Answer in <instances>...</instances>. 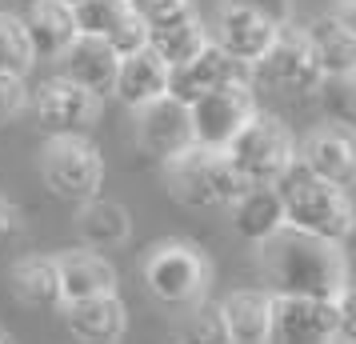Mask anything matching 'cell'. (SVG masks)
Returning a JSON list of instances; mask_svg holds the SVG:
<instances>
[{
  "mask_svg": "<svg viewBox=\"0 0 356 344\" xmlns=\"http://www.w3.org/2000/svg\"><path fill=\"white\" fill-rule=\"evenodd\" d=\"M260 272L273 296H308V300H337L348 284V261L337 245L305 236L296 229H280L260 245Z\"/></svg>",
  "mask_w": 356,
  "mask_h": 344,
  "instance_id": "cell-1",
  "label": "cell"
},
{
  "mask_svg": "<svg viewBox=\"0 0 356 344\" xmlns=\"http://www.w3.org/2000/svg\"><path fill=\"white\" fill-rule=\"evenodd\" d=\"M145 284L161 304L172 309H193L204 300L212 284V264L188 240H161L145 256Z\"/></svg>",
  "mask_w": 356,
  "mask_h": 344,
  "instance_id": "cell-5",
  "label": "cell"
},
{
  "mask_svg": "<svg viewBox=\"0 0 356 344\" xmlns=\"http://www.w3.org/2000/svg\"><path fill=\"white\" fill-rule=\"evenodd\" d=\"M168 76H172V68L164 65L152 49H140V52H132V56H120L113 97L136 113V108H145L152 100L168 97Z\"/></svg>",
  "mask_w": 356,
  "mask_h": 344,
  "instance_id": "cell-16",
  "label": "cell"
},
{
  "mask_svg": "<svg viewBox=\"0 0 356 344\" xmlns=\"http://www.w3.org/2000/svg\"><path fill=\"white\" fill-rule=\"evenodd\" d=\"M56 65H60V81L76 84V88H81V92H88L92 100L113 97L120 56H116V52L100 40V36H76Z\"/></svg>",
  "mask_w": 356,
  "mask_h": 344,
  "instance_id": "cell-13",
  "label": "cell"
},
{
  "mask_svg": "<svg viewBox=\"0 0 356 344\" xmlns=\"http://www.w3.org/2000/svg\"><path fill=\"white\" fill-rule=\"evenodd\" d=\"M296 164L308 177H316L324 184H344L356 181V132L344 124H321L312 129L296 148Z\"/></svg>",
  "mask_w": 356,
  "mask_h": 344,
  "instance_id": "cell-11",
  "label": "cell"
},
{
  "mask_svg": "<svg viewBox=\"0 0 356 344\" xmlns=\"http://www.w3.org/2000/svg\"><path fill=\"white\" fill-rule=\"evenodd\" d=\"M60 4H65V8H72V13H76L81 4H88V0H60Z\"/></svg>",
  "mask_w": 356,
  "mask_h": 344,
  "instance_id": "cell-38",
  "label": "cell"
},
{
  "mask_svg": "<svg viewBox=\"0 0 356 344\" xmlns=\"http://www.w3.org/2000/svg\"><path fill=\"white\" fill-rule=\"evenodd\" d=\"M228 213H232L236 236L248 240V245H257V248L284 229V208H280L276 188H241L236 200L228 204Z\"/></svg>",
  "mask_w": 356,
  "mask_h": 344,
  "instance_id": "cell-21",
  "label": "cell"
},
{
  "mask_svg": "<svg viewBox=\"0 0 356 344\" xmlns=\"http://www.w3.org/2000/svg\"><path fill=\"white\" fill-rule=\"evenodd\" d=\"M129 236H132V220L124 213V204L97 197V200H88V204L76 208V240L88 252H100L104 256V248H120Z\"/></svg>",
  "mask_w": 356,
  "mask_h": 344,
  "instance_id": "cell-24",
  "label": "cell"
},
{
  "mask_svg": "<svg viewBox=\"0 0 356 344\" xmlns=\"http://www.w3.org/2000/svg\"><path fill=\"white\" fill-rule=\"evenodd\" d=\"M193 116V145L200 148H220L225 152L236 132L257 116V92L252 84H232V88H216L209 97L188 104Z\"/></svg>",
  "mask_w": 356,
  "mask_h": 344,
  "instance_id": "cell-8",
  "label": "cell"
},
{
  "mask_svg": "<svg viewBox=\"0 0 356 344\" xmlns=\"http://www.w3.org/2000/svg\"><path fill=\"white\" fill-rule=\"evenodd\" d=\"M52 261H56V277H60V296H65V304L116 293V268L104 261L100 252L72 248V252H60V256H52ZM65 304H60V309H65Z\"/></svg>",
  "mask_w": 356,
  "mask_h": 344,
  "instance_id": "cell-17",
  "label": "cell"
},
{
  "mask_svg": "<svg viewBox=\"0 0 356 344\" xmlns=\"http://www.w3.org/2000/svg\"><path fill=\"white\" fill-rule=\"evenodd\" d=\"M273 188L280 197V208H284V229H296L305 236L340 245L348 236V229L356 224L348 193L337 188V184H324L316 177H308L300 164H292Z\"/></svg>",
  "mask_w": 356,
  "mask_h": 344,
  "instance_id": "cell-2",
  "label": "cell"
},
{
  "mask_svg": "<svg viewBox=\"0 0 356 344\" xmlns=\"http://www.w3.org/2000/svg\"><path fill=\"white\" fill-rule=\"evenodd\" d=\"M13 4H20V8H33V4H40V0H13Z\"/></svg>",
  "mask_w": 356,
  "mask_h": 344,
  "instance_id": "cell-39",
  "label": "cell"
},
{
  "mask_svg": "<svg viewBox=\"0 0 356 344\" xmlns=\"http://www.w3.org/2000/svg\"><path fill=\"white\" fill-rule=\"evenodd\" d=\"M40 177L56 200L81 208V204L100 197L104 161L88 136H52L40 152Z\"/></svg>",
  "mask_w": 356,
  "mask_h": 344,
  "instance_id": "cell-6",
  "label": "cell"
},
{
  "mask_svg": "<svg viewBox=\"0 0 356 344\" xmlns=\"http://www.w3.org/2000/svg\"><path fill=\"white\" fill-rule=\"evenodd\" d=\"M33 65H36V56H33V49H29V36H24L20 17L0 13V76L24 81Z\"/></svg>",
  "mask_w": 356,
  "mask_h": 344,
  "instance_id": "cell-26",
  "label": "cell"
},
{
  "mask_svg": "<svg viewBox=\"0 0 356 344\" xmlns=\"http://www.w3.org/2000/svg\"><path fill=\"white\" fill-rule=\"evenodd\" d=\"M220 316L228 328V344H268L273 320V293L264 288H236L220 300Z\"/></svg>",
  "mask_w": 356,
  "mask_h": 344,
  "instance_id": "cell-20",
  "label": "cell"
},
{
  "mask_svg": "<svg viewBox=\"0 0 356 344\" xmlns=\"http://www.w3.org/2000/svg\"><path fill=\"white\" fill-rule=\"evenodd\" d=\"M340 252H344V261H356V224L353 229H348V236H344V240H340Z\"/></svg>",
  "mask_w": 356,
  "mask_h": 344,
  "instance_id": "cell-37",
  "label": "cell"
},
{
  "mask_svg": "<svg viewBox=\"0 0 356 344\" xmlns=\"http://www.w3.org/2000/svg\"><path fill=\"white\" fill-rule=\"evenodd\" d=\"M20 236H24V216H20V208L0 200V245H13Z\"/></svg>",
  "mask_w": 356,
  "mask_h": 344,
  "instance_id": "cell-35",
  "label": "cell"
},
{
  "mask_svg": "<svg viewBox=\"0 0 356 344\" xmlns=\"http://www.w3.org/2000/svg\"><path fill=\"white\" fill-rule=\"evenodd\" d=\"M104 44H108V49H113L116 56H132V52L148 49V28L129 13V17H124V20H120V24L113 28V33L104 36Z\"/></svg>",
  "mask_w": 356,
  "mask_h": 344,
  "instance_id": "cell-31",
  "label": "cell"
},
{
  "mask_svg": "<svg viewBox=\"0 0 356 344\" xmlns=\"http://www.w3.org/2000/svg\"><path fill=\"white\" fill-rule=\"evenodd\" d=\"M252 76L260 84H268L273 92L292 100H305V97H321L324 88V72L316 68L312 52H308L305 36L296 28H280L273 40V49L264 52V60L252 68Z\"/></svg>",
  "mask_w": 356,
  "mask_h": 344,
  "instance_id": "cell-7",
  "label": "cell"
},
{
  "mask_svg": "<svg viewBox=\"0 0 356 344\" xmlns=\"http://www.w3.org/2000/svg\"><path fill=\"white\" fill-rule=\"evenodd\" d=\"M29 104V88L17 76H0V120H13Z\"/></svg>",
  "mask_w": 356,
  "mask_h": 344,
  "instance_id": "cell-34",
  "label": "cell"
},
{
  "mask_svg": "<svg viewBox=\"0 0 356 344\" xmlns=\"http://www.w3.org/2000/svg\"><path fill=\"white\" fill-rule=\"evenodd\" d=\"M268 344H337V316H332V300L273 296Z\"/></svg>",
  "mask_w": 356,
  "mask_h": 344,
  "instance_id": "cell-10",
  "label": "cell"
},
{
  "mask_svg": "<svg viewBox=\"0 0 356 344\" xmlns=\"http://www.w3.org/2000/svg\"><path fill=\"white\" fill-rule=\"evenodd\" d=\"M129 13H132L129 0H88V4H81V8L72 13V17H76L81 36H100V40H104Z\"/></svg>",
  "mask_w": 356,
  "mask_h": 344,
  "instance_id": "cell-28",
  "label": "cell"
},
{
  "mask_svg": "<svg viewBox=\"0 0 356 344\" xmlns=\"http://www.w3.org/2000/svg\"><path fill=\"white\" fill-rule=\"evenodd\" d=\"M232 172L241 177L244 188H273L292 164H296V140L289 124L273 113H260L236 132V140L225 148Z\"/></svg>",
  "mask_w": 356,
  "mask_h": 344,
  "instance_id": "cell-3",
  "label": "cell"
},
{
  "mask_svg": "<svg viewBox=\"0 0 356 344\" xmlns=\"http://www.w3.org/2000/svg\"><path fill=\"white\" fill-rule=\"evenodd\" d=\"M180 344H228V328L220 304H193L180 320Z\"/></svg>",
  "mask_w": 356,
  "mask_h": 344,
  "instance_id": "cell-27",
  "label": "cell"
},
{
  "mask_svg": "<svg viewBox=\"0 0 356 344\" xmlns=\"http://www.w3.org/2000/svg\"><path fill=\"white\" fill-rule=\"evenodd\" d=\"M0 344H17V341H13V336H8V332H4V328H0Z\"/></svg>",
  "mask_w": 356,
  "mask_h": 344,
  "instance_id": "cell-40",
  "label": "cell"
},
{
  "mask_svg": "<svg viewBox=\"0 0 356 344\" xmlns=\"http://www.w3.org/2000/svg\"><path fill=\"white\" fill-rule=\"evenodd\" d=\"M232 84H252V68L232 60L220 44H204L188 65L172 68L168 76V97H177L180 104H193V100L209 97L216 88H232Z\"/></svg>",
  "mask_w": 356,
  "mask_h": 344,
  "instance_id": "cell-9",
  "label": "cell"
},
{
  "mask_svg": "<svg viewBox=\"0 0 356 344\" xmlns=\"http://www.w3.org/2000/svg\"><path fill=\"white\" fill-rule=\"evenodd\" d=\"M129 8L145 28H161L168 20L188 17L193 13V0H129Z\"/></svg>",
  "mask_w": 356,
  "mask_h": 344,
  "instance_id": "cell-30",
  "label": "cell"
},
{
  "mask_svg": "<svg viewBox=\"0 0 356 344\" xmlns=\"http://www.w3.org/2000/svg\"><path fill=\"white\" fill-rule=\"evenodd\" d=\"M164 184L184 208H228L244 184L220 148H184L180 156L164 164Z\"/></svg>",
  "mask_w": 356,
  "mask_h": 344,
  "instance_id": "cell-4",
  "label": "cell"
},
{
  "mask_svg": "<svg viewBox=\"0 0 356 344\" xmlns=\"http://www.w3.org/2000/svg\"><path fill=\"white\" fill-rule=\"evenodd\" d=\"M337 316V344H356V284H344L332 300Z\"/></svg>",
  "mask_w": 356,
  "mask_h": 344,
  "instance_id": "cell-32",
  "label": "cell"
},
{
  "mask_svg": "<svg viewBox=\"0 0 356 344\" xmlns=\"http://www.w3.org/2000/svg\"><path fill=\"white\" fill-rule=\"evenodd\" d=\"M8 284H13V296H17L24 309H60L65 296H60V277H56V261L52 256H40V252H29L20 256L13 268H8Z\"/></svg>",
  "mask_w": 356,
  "mask_h": 344,
  "instance_id": "cell-23",
  "label": "cell"
},
{
  "mask_svg": "<svg viewBox=\"0 0 356 344\" xmlns=\"http://www.w3.org/2000/svg\"><path fill=\"white\" fill-rule=\"evenodd\" d=\"M332 20H337L340 28H348L356 36V0H337V8H332Z\"/></svg>",
  "mask_w": 356,
  "mask_h": 344,
  "instance_id": "cell-36",
  "label": "cell"
},
{
  "mask_svg": "<svg viewBox=\"0 0 356 344\" xmlns=\"http://www.w3.org/2000/svg\"><path fill=\"white\" fill-rule=\"evenodd\" d=\"M321 100H324V108L332 113V124H344V129L356 132V72L337 76V81H324Z\"/></svg>",
  "mask_w": 356,
  "mask_h": 344,
  "instance_id": "cell-29",
  "label": "cell"
},
{
  "mask_svg": "<svg viewBox=\"0 0 356 344\" xmlns=\"http://www.w3.org/2000/svg\"><path fill=\"white\" fill-rule=\"evenodd\" d=\"M220 28H216V40L212 44H220V49L232 56V60H241V65L257 68L264 60V52L273 49V40L280 28H273L268 20L252 17V13H244V8H220V20H216Z\"/></svg>",
  "mask_w": 356,
  "mask_h": 344,
  "instance_id": "cell-19",
  "label": "cell"
},
{
  "mask_svg": "<svg viewBox=\"0 0 356 344\" xmlns=\"http://www.w3.org/2000/svg\"><path fill=\"white\" fill-rule=\"evenodd\" d=\"M300 36H305L316 68L324 72V81L356 72V36L348 28H340L332 17H316L308 28H300Z\"/></svg>",
  "mask_w": 356,
  "mask_h": 344,
  "instance_id": "cell-22",
  "label": "cell"
},
{
  "mask_svg": "<svg viewBox=\"0 0 356 344\" xmlns=\"http://www.w3.org/2000/svg\"><path fill=\"white\" fill-rule=\"evenodd\" d=\"M204 44H209V33L196 20V13H188V17H180V20H168L161 28H148V49L156 52L168 68L188 65Z\"/></svg>",
  "mask_w": 356,
  "mask_h": 344,
  "instance_id": "cell-25",
  "label": "cell"
},
{
  "mask_svg": "<svg viewBox=\"0 0 356 344\" xmlns=\"http://www.w3.org/2000/svg\"><path fill=\"white\" fill-rule=\"evenodd\" d=\"M136 145L145 148L156 161H172L184 148H193V116L188 104H180L177 97H161L136 108Z\"/></svg>",
  "mask_w": 356,
  "mask_h": 344,
  "instance_id": "cell-12",
  "label": "cell"
},
{
  "mask_svg": "<svg viewBox=\"0 0 356 344\" xmlns=\"http://www.w3.org/2000/svg\"><path fill=\"white\" fill-rule=\"evenodd\" d=\"M65 325L72 341L81 344H116L129 328V312L120 296H88V300H72L65 304Z\"/></svg>",
  "mask_w": 356,
  "mask_h": 344,
  "instance_id": "cell-15",
  "label": "cell"
},
{
  "mask_svg": "<svg viewBox=\"0 0 356 344\" xmlns=\"http://www.w3.org/2000/svg\"><path fill=\"white\" fill-rule=\"evenodd\" d=\"M228 8H244V13H252V17L268 20L273 28H289L292 20V0H225Z\"/></svg>",
  "mask_w": 356,
  "mask_h": 344,
  "instance_id": "cell-33",
  "label": "cell"
},
{
  "mask_svg": "<svg viewBox=\"0 0 356 344\" xmlns=\"http://www.w3.org/2000/svg\"><path fill=\"white\" fill-rule=\"evenodd\" d=\"M20 24H24V36H29L33 56H40V60H60L65 49L81 36L72 8H65L60 0H40L33 8H24Z\"/></svg>",
  "mask_w": 356,
  "mask_h": 344,
  "instance_id": "cell-18",
  "label": "cell"
},
{
  "mask_svg": "<svg viewBox=\"0 0 356 344\" xmlns=\"http://www.w3.org/2000/svg\"><path fill=\"white\" fill-rule=\"evenodd\" d=\"M97 104L100 100L81 92L76 84L52 76V81L40 88V97H36V116H40V124L49 129V136H84V129H88L92 116H97Z\"/></svg>",
  "mask_w": 356,
  "mask_h": 344,
  "instance_id": "cell-14",
  "label": "cell"
}]
</instances>
